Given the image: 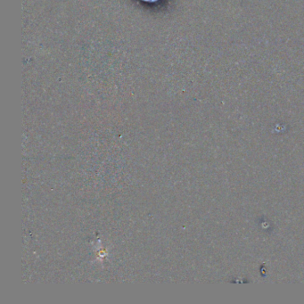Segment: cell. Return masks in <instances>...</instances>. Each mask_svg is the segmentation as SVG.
I'll return each instance as SVG.
<instances>
[{"label":"cell","mask_w":304,"mask_h":304,"mask_svg":"<svg viewBox=\"0 0 304 304\" xmlns=\"http://www.w3.org/2000/svg\"><path fill=\"white\" fill-rule=\"evenodd\" d=\"M144 2H148V3H155L158 0H142Z\"/></svg>","instance_id":"6da1fadb"}]
</instances>
